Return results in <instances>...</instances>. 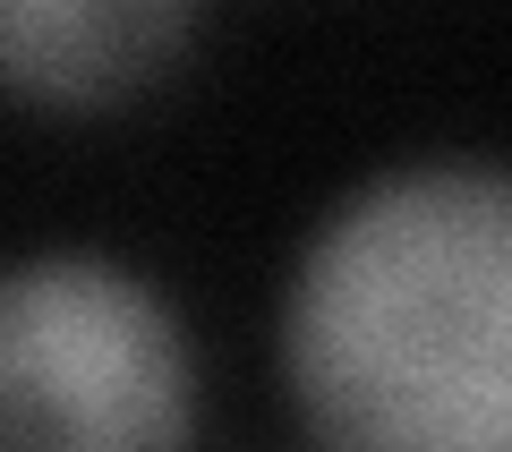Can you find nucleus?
Wrapping results in <instances>:
<instances>
[{
    "label": "nucleus",
    "mask_w": 512,
    "mask_h": 452,
    "mask_svg": "<svg viewBox=\"0 0 512 452\" xmlns=\"http://www.w3.org/2000/svg\"><path fill=\"white\" fill-rule=\"evenodd\" d=\"M282 342L325 452H512V171L359 188L299 265Z\"/></svg>",
    "instance_id": "1"
},
{
    "label": "nucleus",
    "mask_w": 512,
    "mask_h": 452,
    "mask_svg": "<svg viewBox=\"0 0 512 452\" xmlns=\"http://www.w3.org/2000/svg\"><path fill=\"white\" fill-rule=\"evenodd\" d=\"M188 342L103 256L0 265V452H180Z\"/></svg>",
    "instance_id": "2"
},
{
    "label": "nucleus",
    "mask_w": 512,
    "mask_h": 452,
    "mask_svg": "<svg viewBox=\"0 0 512 452\" xmlns=\"http://www.w3.org/2000/svg\"><path fill=\"white\" fill-rule=\"evenodd\" d=\"M197 35L180 0H0V86L35 103H120Z\"/></svg>",
    "instance_id": "3"
}]
</instances>
